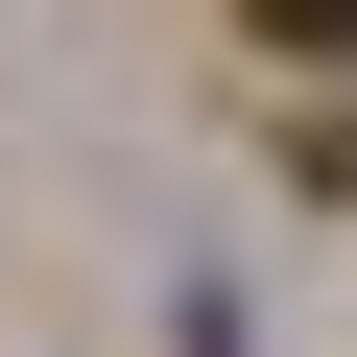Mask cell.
I'll use <instances>...</instances> for the list:
<instances>
[{"mask_svg": "<svg viewBox=\"0 0 357 357\" xmlns=\"http://www.w3.org/2000/svg\"><path fill=\"white\" fill-rule=\"evenodd\" d=\"M262 48H310V72H357V0H238Z\"/></svg>", "mask_w": 357, "mask_h": 357, "instance_id": "6da1fadb", "label": "cell"}]
</instances>
